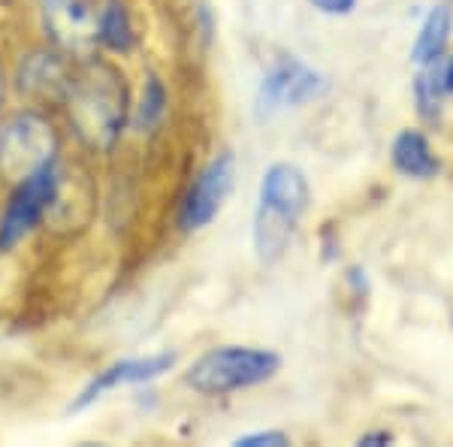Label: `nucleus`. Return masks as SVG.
<instances>
[{
    "instance_id": "obj_4",
    "label": "nucleus",
    "mask_w": 453,
    "mask_h": 447,
    "mask_svg": "<svg viewBox=\"0 0 453 447\" xmlns=\"http://www.w3.org/2000/svg\"><path fill=\"white\" fill-rule=\"evenodd\" d=\"M58 197V170L55 164L42 166L34 175L19 181L16 194H12L10 206L4 212L0 221V251H10L12 245H19L36 224L42 221V215Z\"/></svg>"
},
{
    "instance_id": "obj_18",
    "label": "nucleus",
    "mask_w": 453,
    "mask_h": 447,
    "mask_svg": "<svg viewBox=\"0 0 453 447\" xmlns=\"http://www.w3.org/2000/svg\"><path fill=\"white\" fill-rule=\"evenodd\" d=\"M0 94H4V85H0Z\"/></svg>"
},
{
    "instance_id": "obj_16",
    "label": "nucleus",
    "mask_w": 453,
    "mask_h": 447,
    "mask_svg": "<svg viewBox=\"0 0 453 447\" xmlns=\"http://www.w3.org/2000/svg\"><path fill=\"white\" fill-rule=\"evenodd\" d=\"M311 6L324 12V16H348L357 6V0H311Z\"/></svg>"
},
{
    "instance_id": "obj_13",
    "label": "nucleus",
    "mask_w": 453,
    "mask_h": 447,
    "mask_svg": "<svg viewBox=\"0 0 453 447\" xmlns=\"http://www.w3.org/2000/svg\"><path fill=\"white\" fill-rule=\"evenodd\" d=\"M164 112H166V91H164V85H160V79L151 76L142 91V104H140V112H136V127L151 130L164 119Z\"/></svg>"
},
{
    "instance_id": "obj_10",
    "label": "nucleus",
    "mask_w": 453,
    "mask_h": 447,
    "mask_svg": "<svg viewBox=\"0 0 453 447\" xmlns=\"http://www.w3.org/2000/svg\"><path fill=\"white\" fill-rule=\"evenodd\" d=\"M393 164L399 173L411 175V179H429L438 173V160L429 149V143L418 130H402L393 143Z\"/></svg>"
},
{
    "instance_id": "obj_2",
    "label": "nucleus",
    "mask_w": 453,
    "mask_h": 447,
    "mask_svg": "<svg viewBox=\"0 0 453 447\" xmlns=\"http://www.w3.org/2000/svg\"><path fill=\"white\" fill-rule=\"evenodd\" d=\"M281 357L275 351L263 348H242V344H226L203 354L191 369H188V387L196 393H233L245 390V387L263 384L279 372Z\"/></svg>"
},
{
    "instance_id": "obj_7",
    "label": "nucleus",
    "mask_w": 453,
    "mask_h": 447,
    "mask_svg": "<svg viewBox=\"0 0 453 447\" xmlns=\"http://www.w3.org/2000/svg\"><path fill=\"white\" fill-rule=\"evenodd\" d=\"M233 185H236V158L224 151L211 160L200 173V179L194 181V188L188 190V200L181 206V230H203L215 221Z\"/></svg>"
},
{
    "instance_id": "obj_5",
    "label": "nucleus",
    "mask_w": 453,
    "mask_h": 447,
    "mask_svg": "<svg viewBox=\"0 0 453 447\" xmlns=\"http://www.w3.org/2000/svg\"><path fill=\"white\" fill-rule=\"evenodd\" d=\"M112 82V73L100 70L73 88V115H76L82 134L100 145L112 143L121 127V97Z\"/></svg>"
},
{
    "instance_id": "obj_15",
    "label": "nucleus",
    "mask_w": 453,
    "mask_h": 447,
    "mask_svg": "<svg viewBox=\"0 0 453 447\" xmlns=\"http://www.w3.org/2000/svg\"><path fill=\"white\" fill-rule=\"evenodd\" d=\"M236 447H263V444H269V447H281V444H288V435L284 432H254V435H242V438H236L233 442Z\"/></svg>"
},
{
    "instance_id": "obj_6",
    "label": "nucleus",
    "mask_w": 453,
    "mask_h": 447,
    "mask_svg": "<svg viewBox=\"0 0 453 447\" xmlns=\"http://www.w3.org/2000/svg\"><path fill=\"white\" fill-rule=\"evenodd\" d=\"M324 91H326V79L318 70H311L309 64L296 61V58H288V61L275 64L263 76L257 91V112L273 115L279 109L311 104Z\"/></svg>"
},
{
    "instance_id": "obj_17",
    "label": "nucleus",
    "mask_w": 453,
    "mask_h": 447,
    "mask_svg": "<svg viewBox=\"0 0 453 447\" xmlns=\"http://www.w3.org/2000/svg\"><path fill=\"white\" fill-rule=\"evenodd\" d=\"M441 73H444V91H453V58H450L448 67H444Z\"/></svg>"
},
{
    "instance_id": "obj_1",
    "label": "nucleus",
    "mask_w": 453,
    "mask_h": 447,
    "mask_svg": "<svg viewBox=\"0 0 453 447\" xmlns=\"http://www.w3.org/2000/svg\"><path fill=\"white\" fill-rule=\"evenodd\" d=\"M309 209V181L294 164H273L263 173L257 212H254V251L263 263L288 251L299 221Z\"/></svg>"
},
{
    "instance_id": "obj_12",
    "label": "nucleus",
    "mask_w": 453,
    "mask_h": 447,
    "mask_svg": "<svg viewBox=\"0 0 453 447\" xmlns=\"http://www.w3.org/2000/svg\"><path fill=\"white\" fill-rule=\"evenodd\" d=\"M97 40L106 42L115 52H127L134 46V27H130L127 10L121 0H109L97 16Z\"/></svg>"
},
{
    "instance_id": "obj_11",
    "label": "nucleus",
    "mask_w": 453,
    "mask_h": 447,
    "mask_svg": "<svg viewBox=\"0 0 453 447\" xmlns=\"http://www.w3.org/2000/svg\"><path fill=\"white\" fill-rule=\"evenodd\" d=\"M448 36H450V6L438 4L429 10L426 21H423L411 58L418 64H423V67L441 61V52H444V46H448Z\"/></svg>"
},
{
    "instance_id": "obj_9",
    "label": "nucleus",
    "mask_w": 453,
    "mask_h": 447,
    "mask_svg": "<svg viewBox=\"0 0 453 447\" xmlns=\"http://www.w3.org/2000/svg\"><path fill=\"white\" fill-rule=\"evenodd\" d=\"M46 25L67 49H85L97 40V16L85 0H46Z\"/></svg>"
},
{
    "instance_id": "obj_8",
    "label": "nucleus",
    "mask_w": 453,
    "mask_h": 447,
    "mask_svg": "<svg viewBox=\"0 0 453 447\" xmlns=\"http://www.w3.org/2000/svg\"><path fill=\"white\" fill-rule=\"evenodd\" d=\"M175 366V354H149V357H130V360H121V363H112L109 369L97 372L79 399L70 405V412H82L91 402H97L100 396L115 390V387H124V384H142V381H155L160 378L164 372H170Z\"/></svg>"
},
{
    "instance_id": "obj_14",
    "label": "nucleus",
    "mask_w": 453,
    "mask_h": 447,
    "mask_svg": "<svg viewBox=\"0 0 453 447\" xmlns=\"http://www.w3.org/2000/svg\"><path fill=\"white\" fill-rule=\"evenodd\" d=\"M441 94H444V73L423 70L418 76V104H420L423 119H435L438 104H441Z\"/></svg>"
},
{
    "instance_id": "obj_3",
    "label": "nucleus",
    "mask_w": 453,
    "mask_h": 447,
    "mask_svg": "<svg viewBox=\"0 0 453 447\" xmlns=\"http://www.w3.org/2000/svg\"><path fill=\"white\" fill-rule=\"evenodd\" d=\"M58 139L49 121L40 115H16L0 130V173L12 181L34 175L42 166L55 164Z\"/></svg>"
}]
</instances>
